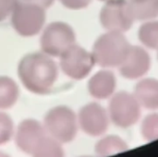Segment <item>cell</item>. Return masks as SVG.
<instances>
[{"label":"cell","instance_id":"obj_1","mask_svg":"<svg viewBox=\"0 0 158 157\" xmlns=\"http://www.w3.org/2000/svg\"><path fill=\"white\" fill-rule=\"evenodd\" d=\"M18 76L31 93L45 95L52 92L58 78V68L51 56L44 52L25 55L19 62Z\"/></svg>","mask_w":158,"mask_h":157},{"label":"cell","instance_id":"obj_2","mask_svg":"<svg viewBox=\"0 0 158 157\" xmlns=\"http://www.w3.org/2000/svg\"><path fill=\"white\" fill-rule=\"evenodd\" d=\"M131 44L123 32L107 31L97 38L92 55L95 64L103 68L119 67L125 59Z\"/></svg>","mask_w":158,"mask_h":157},{"label":"cell","instance_id":"obj_3","mask_svg":"<svg viewBox=\"0 0 158 157\" xmlns=\"http://www.w3.org/2000/svg\"><path fill=\"white\" fill-rule=\"evenodd\" d=\"M78 125L76 114L66 105L51 108L44 119V127L47 135L60 143H68L75 139Z\"/></svg>","mask_w":158,"mask_h":157},{"label":"cell","instance_id":"obj_4","mask_svg":"<svg viewBox=\"0 0 158 157\" xmlns=\"http://www.w3.org/2000/svg\"><path fill=\"white\" fill-rule=\"evenodd\" d=\"M46 20L45 9L31 3L19 1L11 14V25L22 37L37 35Z\"/></svg>","mask_w":158,"mask_h":157},{"label":"cell","instance_id":"obj_5","mask_svg":"<svg viewBox=\"0 0 158 157\" xmlns=\"http://www.w3.org/2000/svg\"><path fill=\"white\" fill-rule=\"evenodd\" d=\"M74 43H76L75 31L69 24L63 21L48 24L40 38L42 52L51 57H60Z\"/></svg>","mask_w":158,"mask_h":157},{"label":"cell","instance_id":"obj_6","mask_svg":"<svg viewBox=\"0 0 158 157\" xmlns=\"http://www.w3.org/2000/svg\"><path fill=\"white\" fill-rule=\"evenodd\" d=\"M141 116V105L134 94L119 92L112 95L109 103V118L118 127L134 125Z\"/></svg>","mask_w":158,"mask_h":157},{"label":"cell","instance_id":"obj_7","mask_svg":"<svg viewBox=\"0 0 158 157\" xmlns=\"http://www.w3.org/2000/svg\"><path fill=\"white\" fill-rule=\"evenodd\" d=\"M95 61L92 53L79 44L74 43L60 56L62 71L72 80L85 79L92 71Z\"/></svg>","mask_w":158,"mask_h":157},{"label":"cell","instance_id":"obj_8","mask_svg":"<svg viewBox=\"0 0 158 157\" xmlns=\"http://www.w3.org/2000/svg\"><path fill=\"white\" fill-rule=\"evenodd\" d=\"M100 22L107 31H129L134 19L130 14L127 0H106L100 11Z\"/></svg>","mask_w":158,"mask_h":157},{"label":"cell","instance_id":"obj_9","mask_svg":"<svg viewBox=\"0 0 158 157\" xmlns=\"http://www.w3.org/2000/svg\"><path fill=\"white\" fill-rule=\"evenodd\" d=\"M77 118L82 131L90 136H100L108 128L109 115L97 103H90L82 106Z\"/></svg>","mask_w":158,"mask_h":157},{"label":"cell","instance_id":"obj_10","mask_svg":"<svg viewBox=\"0 0 158 157\" xmlns=\"http://www.w3.org/2000/svg\"><path fill=\"white\" fill-rule=\"evenodd\" d=\"M46 136L47 133L44 125L35 119L27 118L18 126L15 132V142L21 152L31 155Z\"/></svg>","mask_w":158,"mask_h":157},{"label":"cell","instance_id":"obj_11","mask_svg":"<svg viewBox=\"0 0 158 157\" xmlns=\"http://www.w3.org/2000/svg\"><path fill=\"white\" fill-rule=\"evenodd\" d=\"M151 67L149 54L141 46L131 45L130 50L118 67L120 74L129 80H136L145 75Z\"/></svg>","mask_w":158,"mask_h":157},{"label":"cell","instance_id":"obj_12","mask_svg":"<svg viewBox=\"0 0 158 157\" xmlns=\"http://www.w3.org/2000/svg\"><path fill=\"white\" fill-rule=\"evenodd\" d=\"M117 80L113 72L103 69L96 72L88 82L89 93L96 99H106L111 97L116 90Z\"/></svg>","mask_w":158,"mask_h":157},{"label":"cell","instance_id":"obj_13","mask_svg":"<svg viewBox=\"0 0 158 157\" xmlns=\"http://www.w3.org/2000/svg\"><path fill=\"white\" fill-rule=\"evenodd\" d=\"M133 94L141 106L150 110L158 109V80H142L136 84Z\"/></svg>","mask_w":158,"mask_h":157},{"label":"cell","instance_id":"obj_14","mask_svg":"<svg viewBox=\"0 0 158 157\" xmlns=\"http://www.w3.org/2000/svg\"><path fill=\"white\" fill-rule=\"evenodd\" d=\"M127 4L134 21H147L158 17V0H127Z\"/></svg>","mask_w":158,"mask_h":157},{"label":"cell","instance_id":"obj_15","mask_svg":"<svg viewBox=\"0 0 158 157\" xmlns=\"http://www.w3.org/2000/svg\"><path fill=\"white\" fill-rule=\"evenodd\" d=\"M19 96V89L16 81L7 77L0 76V109H9L14 106Z\"/></svg>","mask_w":158,"mask_h":157},{"label":"cell","instance_id":"obj_16","mask_svg":"<svg viewBox=\"0 0 158 157\" xmlns=\"http://www.w3.org/2000/svg\"><path fill=\"white\" fill-rule=\"evenodd\" d=\"M32 157H65L62 143L46 136L31 154Z\"/></svg>","mask_w":158,"mask_h":157},{"label":"cell","instance_id":"obj_17","mask_svg":"<svg viewBox=\"0 0 158 157\" xmlns=\"http://www.w3.org/2000/svg\"><path fill=\"white\" fill-rule=\"evenodd\" d=\"M138 36L144 46L158 49V21L154 19L145 21L140 27Z\"/></svg>","mask_w":158,"mask_h":157},{"label":"cell","instance_id":"obj_18","mask_svg":"<svg viewBox=\"0 0 158 157\" xmlns=\"http://www.w3.org/2000/svg\"><path fill=\"white\" fill-rule=\"evenodd\" d=\"M125 144L123 142L115 136H109L102 139L96 144V153L100 156H107L123 151Z\"/></svg>","mask_w":158,"mask_h":157},{"label":"cell","instance_id":"obj_19","mask_svg":"<svg viewBox=\"0 0 158 157\" xmlns=\"http://www.w3.org/2000/svg\"><path fill=\"white\" fill-rule=\"evenodd\" d=\"M15 134L12 118L5 112H0V145L7 143Z\"/></svg>","mask_w":158,"mask_h":157},{"label":"cell","instance_id":"obj_20","mask_svg":"<svg viewBox=\"0 0 158 157\" xmlns=\"http://www.w3.org/2000/svg\"><path fill=\"white\" fill-rule=\"evenodd\" d=\"M142 132L149 141L158 139V114H152L145 118L142 125Z\"/></svg>","mask_w":158,"mask_h":157},{"label":"cell","instance_id":"obj_21","mask_svg":"<svg viewBox=\"0 0 158 157\" xmlns=\"http://www.w3.org/2000/svg\"><path fill=\"white\" fill-rule=\"evenodd\" d=\"M19 0H0V22L11 16Z\"/></svg>","mask_w":158,"mask_h":157},{"label":"cell","instance_id":"obj_22","mask_svg":"<svg viewBox=\"0 0 158 157\" xmlns=\"http://www.w3.org/2000/svg\"><path fill=\"white\" fill-rule=\"evenodd\" d=\"M60 3L67 8L72 10H79L87 7L92 0H59Z\"/></svg>","mask_w":158,"mask_h":157},{"label":"cell","instance_id":"obj_23","mask_svg":"<svg viewBox=\"0 0 158 157\" xmlns=\"http://www.w3.org/2000/svg\"><path fill=\"white\" fill-rule=\"evenodd\" d=\"M22 2H26V3H31V4H35L44 9L50 7L51 6L54 5L55 0H20Z\"/></svg>","mask_w":158,"mask_h":157},{"label":"cell","instance_id":"obj_24","mask_svg":"<svg viewBox=\"0 0 158 157\" xmlns=\"http://www.w3.org/2000/svg\"><path fill=\"white\" fill-rule=\"evenodd\" d=\"M0 157H10L8 155H6V154H5L4 152H1L0 151Z\"/></svg>","mask_w":158,"mask_h":157},{"label":"cell","instance_id":"obj_25","mask_svg":"<svg viewBox=\"0 0 158 157\" xmlns=\"http://www.w3.org/2000/svg\"><path fill=\"white\" fill-rule=\"evenodd\" d=\"M101 1H106V0H101Z\"/></svg>","mask_w":158,"mask_h":157},{"label":"cell","instance_id":"obj_26","mask_svg":"<svg viewBox=\"0 0 158 157\" xmlns=\"http://www.w3.org/2000/svg\"><path fill=\"white\" fill-rule=\"evenodd\" d=\"M157 51H158V49H157ZM157 57H158V53H157Z\"/></svg>","mask_w":158,"mask_h":157}]
</instances>
